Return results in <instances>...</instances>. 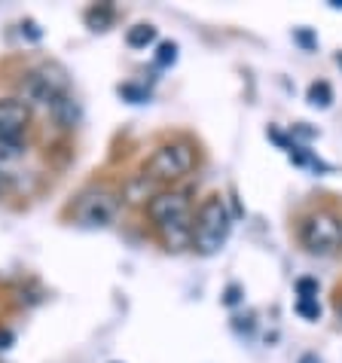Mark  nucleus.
I'll list each match as a JSON object with an SVG mask.
<instances>
[{
	"label": "nucleus",
	"instance_id": "nucleus-15",
	"mask_svg": "<svg viewBox=\"0 0 342 363\" xmlns=\"http://www.w3.org/2000/svg\"><path fill=\"white\" fill-rule=\"evenodd\" d=\"M6 189H9V177L4 174V168H0V196H4Z\"/></svg>",
	"mask_w": 342,
	"mask_h": 363
},
{
	"label": "nucleus",
	"instance_id": "nucleus-7",
	"mask_svg": "<svg viewBox=\"0 0 342 363\" xmlns=\"http://www.w3.org/2000/svg\"><path fill=\"white\" fill-rule=\"evenodd\" d=\"M31 125V110L18 98H0V140H22Z\"/></svg>",
	"mask_w": 342,
	"mask_h": 363
},
{
	"label": "nucleus",
	"instance_id": "nucleus-3",
	"mask_svg": "<svg viewBox=\"0 0 342 363\" xmlns=\"http://www.w3.org/2000/svg\"><path fill=\"white\" fill-rule=\"evenodd\" d=\"M193 168H196V150L184 144V140H175V144H162L153 150V156L144 165V174L156 180V184H168V180L187 177Z\"/></svg>",
	"mask_w": 342,
	"mask_h": 363
},
{
	"label": "nucleus",
	"instance_id": "nucleus-14",
	"mask_svg": "<svg viewBox=\"0 0 342 363\" xmlns=\"http://www.w3.org/2000/svg\"><path fill=\"white\" fill-rule=\"evenodd\" d=\"M9 342H13V333H9V330H0V348H9Z\"/></svg>",
	"mask_w": 342,
	"mask_h": 363
},
{
	"label": "nucleus",
	"instance_id": "nucleus-17",
	"mask_svg": "<svg viewBox=\"0 0 342 363\" xmlns=\"http://www.w3.org/2000/svg\"><path fill=\"white\" fill-rule=\"evenodd\" d=\"M339 318H342V299H339Z\"/></svg>",
	"mask_w": 342,
	"mask_h": 363
},
{
	"label": "nucleus",
	"instance_id": "nucleus-13",
	"mask_svg": "<svg viewBox=\"0 0 342 363\" xmlns=\"http://www.w3.org/2000/svg\"><path fill=\"white\" fill-rule=\"evenodd\" d=\"M175 58H177V46L175 43H162V46H159V55H156L159 65H175Z\"/></svg>",
	"mask_w": 342,
	"mask_h": 363
},
{
	"label": "nucleus",
	"instance_id": "nucleus-10",
	"mask_svg": "<svg viewBox=\"0 0 342 363\" xmlns=\"http://www.w3.org/2000/svg\"><path fill=\"white\" fill-rule=\"evenodd\" d=\"M86 22L95 28V31H104V28L114 22V9L110 6H92V9H86Z\"/></svg>",
	"mask_w": 342,
	"mask_h": 363
},
{
	"label": "nucleus",
	"instance_id": "nucleus-8",
	"mask_svg": "<svg viewBox=\"0 0 342 363\" xmlns=\"http://www.w3.org/2000/svg\"><path fill=\"white\" fill-rule=\"evenodd\" d=\"M156 40V28L153 25H135L132 31L126 34V43L132 46V49H144V46H150Z\"/></svg>",
	"mask_w": 342,
	"mask_h": 363
},
{
	"label": "nucleus",
	"instance_id": "nucleus-6",
	"mask_svg": "<svg viewBox=\"0 0 342 363\" xmlns=\"http://www.w3.org/2000/svg\"><path fill=\"white\" fill-rule=\"evenodd\" d=\"M116 214V199L104 193V189H92V193L79 196L74 205V217L86 226H107Z\"/></svg>",
	"mask_w": 342,
	"mask_h": 363
},
{
	"label": "nucleus",
	"instance_id": "nucleus-4",
	"mask_svg": "<svg viewBox=\"0 0 342 363\" xmlns=\"http://www.w3.org/2000/svg\"><path fill=\"white\" fill-rule=\"evenodd\" d=\"M299 241L311 254H333L342 245V223L330 211H315L299 223Z\"/></svg>",
	"mask_w": 342,
	"mask_h": 363
},
{
	"label": "nucleus",
	"instance_id": "nucleus-9",
	"mask_svg": "<svg viewBox=\"0 0 342 363\" xmlns=\"http://www.w3.org/2000/svg\"><path fill=\"white\" fill-rule=\"evenodd\" d=\"M330 101H333V89L324 79H318V83L309 86V104L311 107H330Z\"/></svg>",
	"mask_w": 342,
	"mask_h": 363
},
{
	"label": "nucleus",
	"instance_id": "nucleus-2",
	"mask_svg": "<svg viewBox=\"0 0 342 363\" xmlns=\"http://www.w3.org/2000/svg\"><path fill=\"white\" fill-rule=\"evenodd\" d=\"M229 229H233V217H229L226 201L220 196H208L193 217V247L205 257L217 254L226 245Z\"/></svg>",
	"mask_w": 342,
	"mask_h": 363
},
{
	"label": "nucleus",
	"instance_id": "nucleus-11",
	"mask_svg": "<svg viewBox=\"0 0 342 363\" xmlns=\"http://www.w3.org/2000/svg\"><path fill=\"white\" fill-rule=\"evenodd\" d=\"M25 153L22 140H0V159H18Z\"/></svg>",
	"mask_w": 342,
	"mask_h": 363
},
{
	"label": "nucleus",
	"instance_id": "nucleus-1",
	"mask_svg": "<svg viewBox=\"0 0 342 363\" xmlns=\"http://www.w3.org/2000/svg\"><path fill=\"white\" fill-rule=\"evenodd\" d=\"M147 214L171 245H177L180 238L193 241V205L187 193H156L147 201Z\"/></svg>",
	"mask_w": 342,
	"mask_h": 363
},
{
	"label": "nucleus",
	"instance_id": "nucleus-12",
	"mask_svg": "<svg viewBox=\"0 0 342 363\" xmlns=\"http://www.w3.org/2000/svg\"><path fill=\"white\" fill-rule=\"evenodd\" d=\"M297 311H299L303 318H309V320H318V315H321L318 299H299V302H297Z\"/></svg>",
	"mask_w": 342,
	"mask_h": 363
},
{
	"label": "nucleus",
	"instance_id": "nucleus-5",
	"mask_svg": "<svg viewBox=\"0 0 342 363\" xmlns=\"http://www.w3.org/2000/svg\"><path fill=\"white\" fill-rule=\"evenodd\" d=\"M22 104L31 110V107H40V110H53L55 107V101L62 98V95H67L65 92V83H58L55 77H49L46 70H34V74H28L25 79H22Z\"/></svg>",
	"mask_w": 342,
	"mask_h": 363
},
{
	"label": "nucleus",
	"instance_id": "nucleus-16",
	"mask_svg": "<svg viewBox=\"0 0 342 363\" xmlns=\"http://www.w3.org/2000/svg\"><path fill=\"white\" fill-rule=\"evenodd\" d=\"M299 363H321L315 354H303V357H299Z\"/></svg>",
	"mask_w": 342,
	"mask_h": 363
}]
</instances>
